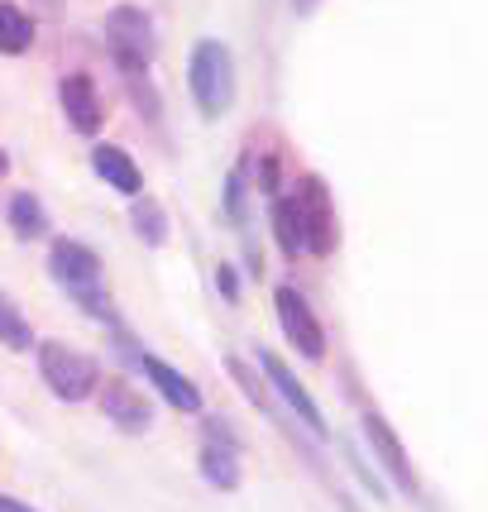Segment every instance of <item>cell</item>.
I'll list each match as a JSON object with an SVG mask.
<instances>
[{"label": "cell", "instance_id": "obj_20", "mask_svg": "<svg viewBox=\"0 0 488 512\" xmlns=\"http://www.w3.org/2000/svg\"><path fill=\"white\" fill-rule=\"evenodd\" d=\"M254 187L264 197H278V158H259V173H254Z\"/></svg>", "mask_w": 488, "mask_h": 512}, {"label": "cell", "instance_id": "obj_1", "mask_svg": "<svg viewBox=\"0 0 488 512\" xmlns=\"http://www.w3.org/2000/svg\"><path fill=\"white\" fill-rule=\"evenodd\" d=\"M48 273L53 283L96 321H111V297H106V278H101V259L96 249L82 240H53L48 249Z\"/></svg>", "mask_w": 488, "mask_h": 512}, {"label": "cell", "instance_id": "obj_24", "mask_svg": "<svg viewBox=\"0 0 488 512\" xmlns=\"http://www.w3.org/2000/svg\"><path fill=\"white\" fill-rule=\"evenodd\" d=\"M5 173H10V154L0 149V178H5Z\"/></svg>", "mask_w": 488, "mask_h": 512}, {"label": "cell", "instance_id": "obj_22", "mask_svg": "<svg viewBox=\"0 0 488 512\" xmlns=\"http://www.w3.org/2000/svg\"><path fill=\"white\" fill-rule=\"evenodd\" d=\"M0 512H34V508L20 503V498H5V493H0Z\"/></svg>", "mask_w": 488, "mask_h": 512}, {"label": "cell", "instance_id": "obj_11", "mask_svg": "<svg viewBox=\"0 0 488 512\" xmlns=\"http://www.w3.org/2000/svg\"><path fill=\"white\" fill-rule=\"evenodd\" d=\"M101 412H106L120 431H130V436H139V431L154 426V407H149V398L125 379H106V388H101Z\"/></svg>", "mask_w": 488, "mask_h": 512}, {"label": "cell", "instance_id": "obj_2", "mask_svg": "<svg viewBox=\"0 0 488 512\" xmlns=\"http://www.w3.org/2000/svg\"><path fill=\"white\" fill-rule=\"evenodd\" d=\"M187 87H192V101H197L201 120H221L235 106V53L221 39H201L187 58Z\"/></svg>", "mask_w": 488, "mask_h": 512}, {"label": "cell", "instance_id": "obj_6", "mask_svg": "<svg viewBox=\"0 0 488 512\" xmlns=\"http://www.w3.org/2000/svg\"><path fill=\"white\" fill-rule=\"evenodd\" d=\"M273 312H278V326H283V335L292 340L297 355L311 359V364L326 359V331H321V321L311 312V302L292 283H283V288L273 292Z\"/></svg>", "mask_w": 488, "mask_h": 512}, {"label": "cell", "instance_id": "obj_5", "mask_svg": "<svg viewBox=\"0 0 488 512\" xmlns=\"http://www.w3.org/2000/svg\"><path fill=\"white\" fill-rule=\"evenodd\" d=\"M101 29H106V48H111L115 67H120L125 77H130V72H144V67L154 63L158 34H154V20H149L139 5H115Z\"/></svg>", "mask_w": 488, "mask_h": 512}, {"label": "cell", "instance_id": "obj_9", "mask_svg": "<svg viewBox=\"0 0 488 512\" xmlns=\"http://www.w3.org/2000/svg\"><path fill=\"white\" fill-rule=\"evenodd\" d=\"M259 369H264L268 383L278 388V398H283V402L292 407V412H297V422L307 426L311 436H321V441H326V436H331V426H326V417H321V407H316V398H311L307 388L297 383V374H292L288 364H283V359L273 355V350H259Z\"/></svg>", "mask_w": 488, "mask_h": 512}, {"label": "cell", "instance_id": "obj_13", "mask_svg": "<svg viewBox=\"0 0 488 512\" xmlns=\"http://www.w3.org/2000/svg\"><path fill=\"white\" fill-rule=\"evenodd\" d=\"M91 168H96V178L111 182L115 192H125V197H139V192H144V178H139L134 158L125 154V149H115V144H96V149H91Z\"/></svg>", "mask_w": 488, "mask_h": 512}, {"label": "cell", "instance_id": "obj_14", "mask_svg": "<svg viewBox=\"0 0 488 512\" xmlns=\"http://www.w3.org/2000/svg\"><path fill=\"white\" fill-rule=\"evenodd\" d=\"M10 235L15 240H44L48 235V211L34 192H15L10 197Z\"/></svg>", "mask_w": 488, "mask_h": 512}, {"label": "cell", "instance_id": "obj_8", "mask_svg": "<svg viewBox=\"0 0 488 512\" xmlns=\"http://www.w3.org/2000/svg\"><path fill=\"white\" fill-rule=\"evenodd\" d=\"M201 479L211 489L235 493L240 489V441L230 436L225 422H206V446H201Z\"/></svg>", "mask_w": 488, "mask_h": 512}, {"label": "cell", "instance_id": "obj_19", "mask_svg": "<svg viewBox=\"0 0 488 512\" xmlns=\"http://www.w3.org/2000/svg\"><path fill=\"white\" fill-rule=\"evenodd\" d=\"M225 211H230L235 225L244 221V178L240 173H230V182H225Z\"/></svg>", "mask_w": 488, "mask_h": 512}, {"label": "cell", "instance_id": "obj_15", "mask_svg": "<svg viewBox=\"0 0 488 512\" xmlns=\"http://www.w3.org/2000/svg\"><path fill=\"white\" fill-rule=\"evenodd\" d=\"M29 48H34V20L24 15L20 5L0 0V53L5 58H20Z\"/></svg>", "mask_w": 488, "mask_h": 512}, {"label": "cell", "instance_id": "obj_18", "mask_svg": "<svg viewBox=\"0 0 488 512\" xmlns=\"http://www.w3.org/2000/svg\"><path fill=\"white\" fill-rule=\"evenodd\" d=\"M0 345L5 350H15V355H24L29 345H34V331H29V321L20 316V307L0 292Z\"/></svg>", "mask_w": 488, "mask_h": 512}, {"label": "cell", "instance_id": "obj_16", "mask_svg": "<svg viewBox=\"0 0 488 512\" xmlns=\"http://www.w3.org/2000/svg\"><path fill=\"white\" fill-rule=\"evenodd\" d=\"M130 221H134V235H139L149 249L168 245V216H163V206H158L154 197H134Z\"/></svg>", "mask_w": 488, "mask_h": 512}, {"label": "cell", "instance_id": "obj_17", "mask_svg": "<svg viewBox=\"0 0 488 512\" xmlns=\"http://www.w3.org/2000/svg\"><path fill=\"white\" fill-rule=\"evenodd\" d=\"M268 225H273L278 249H283L288 259H297V254H302V230H297V211H292L288 197H273V206H268Z\"/></svg>", "mask_w": 488, "mask_h": 512}, {"label": "cell", "instance_id": "obj_10", "mask_svg": "<svg viewBox=\"0 0 488 512\" xmlns=\"http://www.w3.org/2000/svg\"><path fill=\"white\" fill-rule=\"evenodd\" d=\"M134 364H139V374L158 388V398L168 402V407H178V412H201V388L187 379V374H178L168 359L139 350V355H134Z\"/></svg>", "mask_w": 488, "mask_h": 512}, {"label": "cell", "instance_id": "obj_21", "mask_svg": "<svg viewBox=\"0 0 488 512\" xmlns=\"http://www.w3.org/2000/svg\"><path fill=\"white\" fill-rule=\"evenodd\" d=\"M216 288H221L225 302H240V273L225 264V259H221V268H216Z\"/></svg>", "mask_w": 488, "mask_h": 512}, {"label": "cell", "instance_id": "obj_23", "mask_svg": "<svg viewBox=\"0 0 488 512\" xmlns=\"http://www.w3.org/2000/svg\"><path fill=\"white\" fill-rule=\"evenodd\" d=\"M292 10H297V15H316V10H321V0H292Z\"/></svg>", "mask_w": 488, "mask_h": 512}, {"label": "cell", "instance_id": "obj_7", "mask_svg": "<svg viewBox=\"0 0 488 512\" xmlns=\"http://www.w3.org/2000/svg\"><path fill=\"white\" fill-rule=\"evenodd\" d=\"M359 431H364V441H369V450L378 455V465L388 469V479L398 484V493H407V498H417V469H412V460H407V450H402L398 431L388 426V417L378 412V407H364L359 412Z\"/></svg>", "mask_w": 488, "mask_h": 512}, {"label": "cell", "instance_id": "obj_12", "mask_svg": "<svg viewBox=\"0 0 488 512\" xmlns=\"http://www.w3.org/2000/svg\"><path fill=\"white\" fill-rule=\"evenodd\" d=\"M58 101H63L67 125H72L77 134H96V130H101V120H106V106H101V96H96V82H91L87 72H72V77H63V87H58Z\"/></svg>", "mask_w": 488, "mask_h": 512}, {"label": "cell", "instance_id": "obj_3", "mask_svg": "<svg viewBox=\"0 0 488 512\" xmlns=\"http://www.w3.org/2000/svg\"><path fill=\"white\" fill-rule=\"evenodd\" d=\"M39 374H44L48 393L58 402H87L101 388V364L87 350L67 345V340H44L39 345Z\"/></svg>", "mask_w": 488, "mask_h": 512}, {"label": "cell", "instance_id": "obj_4", "mask_svg": "<svg viewBox=\"0 0 488 512\" xmlns=\"http://www.w3.org/2000/svg\"><path fill=\"white\" fill-rule=\"evenodd\" d=\"M292 211H297V230H302V249L316 254V259H331L335 245H340V225H335V201L331 187L307 173L297 178V192H292Z\"/></svg>", "mask_w": 488, "mask_h": 512}]
</instances>
